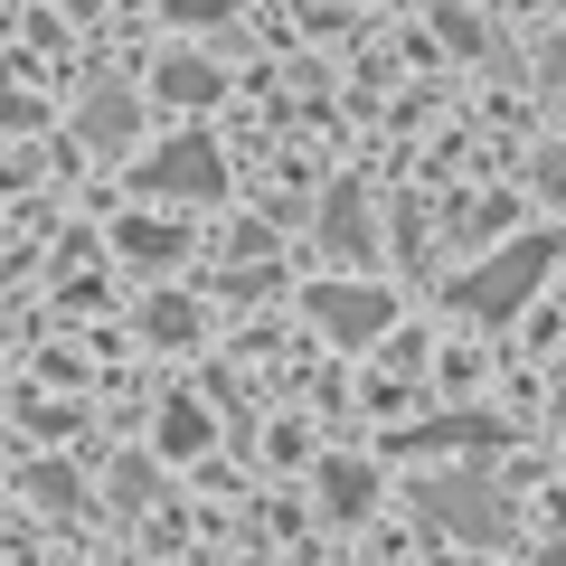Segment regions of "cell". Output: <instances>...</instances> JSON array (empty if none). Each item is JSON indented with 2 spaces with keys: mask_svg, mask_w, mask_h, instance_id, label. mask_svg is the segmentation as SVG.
Instances as JSON below:
<instances>
[{
  "mask_svg": "<svg viewBox=\"0 0 566 566\" xmlns=\"http://www.w3.org/2000/svg\"><path fill=\"white\" fill-rule=\"evenodd\" d=\"M557 255H566L557 237H510L501 255H482L472 274H453V312H463V322H510V312L557 274Z\"/></svg>",
  "mask_w": 566,
  "mask_h": 566,
  "instance_id": "1",
  "label": "cell"
},
{
  "mask_svg": "<svg viewBox=\"0 0 566 566\" xmlns=\"http://www.w3.org/2000/svg\"><path fill=\"white\" fill-rule=\"evenodd\" d=\"M416 510L434 528H453V538H472V547H501L510 538V501L482 482V472H434V482L416 491Z\"/></svg>",
  "mask_w": 566,
  "mask_h": 566,
  "instance_id": "2",
  "label": "cell"
},
{
  "mask_svg": "<svg viewBox=\"0 0 566 566\" xmlns=\"http://www.w3.org/2000/svg\"><path fill=\"white\" fill-rule=\"evenodd\" d=\"M133 189H142V199H218L227 161H218V142H208V133H180V142H161V151L133 170Z\"/></svg>",
  "mask_w": 566,
  "mask_h": 566,
  "instance_id": "3",
  "label": "cell"
},
{
  "mask_svg": "<svg viewBox=\"0 0 566 566\" xmlns=\"http://www.w3.org/2000/svg\"><path fill=\"white\" fill-rule=\"evenodd\" d=\"M303 312H312V322H322L340 349H368L387 322H397V303H387L378 283H312V293H303Z\"/></svg>",
  "mask_w": 566,
  "mask_h": 566,
  "instance_id": "4",
  "label": "cell"
},
{
  "mask_svg": "<svg viewBox=\"0 0 566 566\" xmlns=\"http://www.w3.org/2000/svg\"><path fill=\"white\" fill-rule=\"evenodd\" d=\"M133 114H142V95H133L123 76L85 85V104H76V142H85V151H133Z\"/></svg>",
  "mask_w": 566,
  "mask_h": 566,
  "instance_id": "5",
  "label": "cell"
},
{
  "mask_svg": "<svg viewBox=\"0 0 566 566\" xmlns=\"http://www.w3.org/2000/svg\"><path fill=\"white\" fill-rule=\"evenodd\" d=\"M114 245H123V264H133V274H170V264L189 255V237H180V227H161V218H123Z\"/></svg>",
  "mask_w": 566,
  "mask_h": 566,
  "instance_id": "6",
  "label": "cell"
},
{
  "mask_svg": "<svg viewBox=\"0 0 566 566\" xmlns=\"http://www.w3.org/2000/svg\"><path fill=\"white\" fill-rule=\"evenodd\" d=\"M368 237H378V227H368V199H359V180H340V189L322 199V245L359 264V255H368Z\"/></svg>",
  "mask_w": 566,
  "mask_h": 566,
  "instance_id": "7",
  "label": "cell"
},
{
  "mask_svg": "<svg viewBox=\"0 0 566 566\" xmlns=\"http://www.w3.org/2000/svg\"><path fill=\"white\" fill-rule=\"evenodd\" d=\"M463 444H501V424L491 416H444V424H424V434H406V453H463Z\"/></svg>",
  "mask_w": 566,
  "mask_h": 566,
  "instance_id": "8",
  "label": "cell"
},
{
  "mask_svg": "<svg viewBox=\"0 0 566 566\" xmlns=\"http://www.w3.org/2000/svg\"><path fill=\"white\" fill-rule=\"evenodd\" d=\"M151 85H161L170 104H208V95H218V66H199V57H161V76H151Z\"/></svg>",
  "mask_w": 566,
  "mask_h": 566,
  "instance_id": "9",
  "label": "cell"
},
{
  "mask_svg": "<svg viewBox=\"0 0 566 566\" xmlns=\"http://www.w3.org/2000/svg\"><path fill=\"white\" fill-rule=\"evenodd\" d=\"M368 491H378V482H368V463H322V501L340 510V520H349V510H368Z\"/></svg>",
  "mask_w": 566,
  "mask_h": 566,
  "instance_id": "10",
  "label": "cell"
},
{
  "mask_svg": "<svg viewBox=\"0 0 566 566\" xmlns=\"http://www.w3.org/2000/svg\"><path fill=\"white\" fill-rule=\"evenodd\" d=\"M538 189H547V208L566 218V142H547V151H538Z\"/></svg>",
  "mask_w": 566,
  "mask_h": 566,
  "instance_id": "11",
  "label": "cell"
},
{
  "mask_svg": "<svg viewBox=\"0 0 566 566\" xmlns=\"http://www.w3.org/2000/svg\"><path fill=\"white\" fill-rule=\"evenodd\" d=\"M151 340H189V303H151Z\"/></svg>",
  "mask_w": 566,
  "mask_h": 566,
  "instance_id": "12",
  "label": "cell"
},
{
  "mask_svg": "<svg viewBox=\"0 0 566 566\" xmlns=\"http://www.w3.org/2000/svg\"><path fill=\"white\" fill-rule=\"evenodd\" d=\"M161 434H170V444L189 453V444H199V434H208V424H199V406H170V424H161Z\"/></svg>",
  "mask_w": 566,
  "mask_h": 566,
  "instance_id": "13",
  "label": "cell"
},
{
  "mask_svg": "<svg viewBox=\"0 0 566 566\" xmlns=\"http://www.w3.org/2000/svg\"><path fill=\"white\" fill-rule=\"evenodd\" d=\"M538 76H547V85L566 95V39H547V48H538Z\"/></svg>",
  "mask_w": 566,
  "mask_h": 566,
  "instance_id": "14",
  "label": "cell"
},
{
  "mask_svg": "<svg viewBox=\"0 0 566 566\" xmlns=\"http://www.w3.org/2000/svg\"><path fill=\"white\" fill-rule=\"evenodd\" d=\"M180 20H227V0H170Z\"/></svg>",
  "mask_w": 566,
  "mask_h": 566,
  "instance_id": "15",
  "label": "cell"
},
{
  "mask_svg": "<svg viewBox=\"0 0 566 566\" xmlns=\"http://www.w3.org/2000/svg\"><path fill=\"white\" fill-rule=\"evenodd\" d=\"M20 123H39V104H0V133H20Z\"/></svg>",
  "mask_w": 566,
  "mask_h": 566,
  "instance_id": "16",
  "label": "cell"
}]
</instances>
